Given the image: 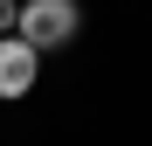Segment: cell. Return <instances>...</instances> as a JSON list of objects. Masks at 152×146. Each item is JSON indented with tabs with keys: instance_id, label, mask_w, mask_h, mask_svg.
Here are the masks:
<instances>
[{
	"instance_id": "6da1fadb",
	"label": "cell",
	"mask_w": 152,
	"mask_h": 146,
	"mask_svg": "<svg viewBox=\"0 0 152 146\" xmlns=\"http://www.w3.org/2000/svg\"><path fill=\"white\" fill-rule=\"evenodd\" d=\"M76 0H28L21 7V42L28 49H62V42H76Z\"/></svg>"
},
{
	"instance_id": "7a4b0ae2",
	"label": "cell",
	"mask_w": 152,
	"mask_h": 146,
	"mask_svg": "<svg viewBox=\"0 0 152 146\" xmlns=\"http://www.w3.org/2000/svg\"><path fill=\"white\" fill-rule=\"evenodd\" d=\"M35 90V49L21 35H0V97H28Z\"/></svg>"
},
{
	"instance_id": "3957f363",
	"label": "cell",
	"mask_w": 152,
	"mask_h": 146,
	"mask_svg": "<svg viewBox=\"0 0 152 146\" xmlns=\"http://www.w3.org/2000/svg\"><path fill=\"white\" fill-rule=\"evenodd\" d=\"M21 28V7H14V0H0V35H14Z\"/></svg>"
}]
</instances>
